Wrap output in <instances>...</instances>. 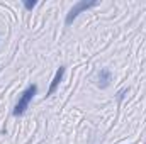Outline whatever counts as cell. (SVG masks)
<instances>
[{
    "label": "cell",
    "mask_w": 146,
    "mask_h": 144,
    "mask_svg": "<svg viewBox=\"0 0 146 144\" xmlns=\"http://www.w3.org/2000/svg\"><path fill=\"white\" fill-rule=\"evenodd\" d=\"M37 93V85H29L24 92H22V95L19 97V102L15 104V107H14V115L15 117H19V115H22L26 110H27V107H29V104H31V100L34 98V95Z\"/></svg>",
    "instance_id": "obj_1"
},
{
    "label": "cell",
    "mask_w": 146,
    "mask_h": 144,
    "mask_svg": "<svg viewBox=\"0 0 146 144\" xmlns=\"http://www.w3.org/2000/svg\"><path fill=\"white\" fill-rule=\"evenodd\" d=\"M99 2L97 0H92V2H87V0H82V2H76L75 5H73L72 9H70V12L66 14V19H65V24L66 26H70L73 20L83 12V10H88V9H92V7H95Z\"/></svg>",
    "instance_id": "obj_2"
},
{
    "label": "cell",
    "mask_w": 146,
    "mask_h": 144,
    "mask_svg": "<svg viewBox=\"0 0 146 144\" xmlns=\"http://www.w3.org/2000/svg\"><path fill=\"white\" fill-rule=\"evenodd\" d=\"M65 66H60L56 73H54V78H53V81H51V85H49V90H48V93H46V97H51L54 92H56V88H58V85H60V81L63 80V75H65Z\"/></svg>",
    "instance_id": "obj_3"
},
{
    "label": "cell",
    "mask_w": 146,
    "mask_h": 144,
    "mask_svg": "<svg viewBox=\"0 0 146 144\" xmlns=\"http://www.w3.org/2000/svg\"><path fill=\"white\" fill-rule=\"evenodd\" d=\"M97 80H99V81H97V85H99L100 88H107V87L110 85L112 75H110L109 70H106V68H104V70H100V71H99V75H97Z\"/></svg>",
    "instance_id": "obj_4"
},
{
    "label": "cell",
    "mask_w": 146,
    "mask_h": 144,
    "mask_svg": "<svg viewBox=\"0 0 146 144\" xmlns=\"http://www.w3.org/2000/svg\"><path fill=\"white\" fill-rule=\"evenodd\" d=\"M24 7H26L27 10H33V9L36 7V2H34V0H24Z\"/></svg>",
    "instance_id": "obj_5"
},
{
    "label": "cell",
    "mask_w": 146,
    "mask_h": 144,
    "mask_svg": "<svg viewBox=\"0 0 146 144\" xmlns=\"http://www.w3.org/2000/svg\"><path fill=\"white\" fill-rule=\"evenodd\" d=\"M124 93H127V88H122V90H119V92H117V100H119V102L122 100V97H124Z\"/></svg>",
    "instance_id": "obj_6"
}]
</instances>
